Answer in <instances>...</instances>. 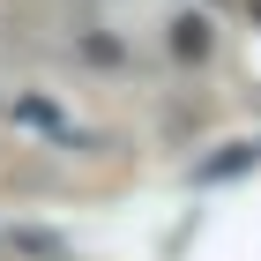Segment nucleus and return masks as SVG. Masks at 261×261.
Segmentation results:
<instances>
[{
	"label": "nucleus",
	"mask_w": 261,
	"mask_h": 261,
	"mask_svg": "<svg viewBox=\"0 0 261 261\" xmlns=\"http://www.w3.org/2000/svg\"><path fill=\"white\" fill-rule=\"evenodd\" d=\"M172 45H179L187 60H201V53H209V22H201V15H179V22H172Z\"/></svg>",
	"instance_id": "1"
},
{
	"label": "nucleus",
	"mask_w": 261,
	"mask_h": 261,
	"mask_svg": "<svg viewBox=\"0 0 261 261\" xmlns=\"http://www.w3.org/2000/svg\"><path fill=\"white\" fill-rule=\"evenodd\" d=\"M246 8H254V22H261V0H246Z\"/></svg>",
	"instance_id": "2"
}]
</instances>
